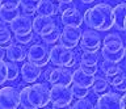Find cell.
<instances>
[{
	"mask_svg": "<svg viewBox=\"0 0 126 109\" xmlns=\"http://www.w3.org/2000/svg\"><path fill=\"white\" fill-rule=\"evenodd\" d=\"M93 109H125V96L117 92H105L97 99Z\"/></svg>",
	"mask_w": 126,
	"mask_h": 109,
	"instance_id": "obj_6",
	"label": "cell"
},
{
	"mask_svg": "<svg viewBox=\"0 0 126 109\" xmlns=\"http://www.w3.org/2000/svg\"><path fill=\"white\" fill-rule=\"evenodd\" d=\"M70 109H93V103L89 99H78Z\"/></svg>",
	"mask_w": 126,
	"mask_h": 109,
	"instance_id": "obj_30",
	"label": "cell"
},
{
	"mask_svg": "<svg viewBox=\"0 0 126 109\" xmlns=\"http://www.w3.org/2000/svg\"><path fill=\"white\" fill-rule=\"evenodd\" d=\"M47 84L53 85H63V87H71L72 84V72L64 67L50 68Z\"/></svg>",
	"mask_w": 126,
	"mask_h": 109,
	"instance_id": "obj_11",
	"label": "cell"
},
{
	"mask_svg": "<svg viewBox=\"0 0 126 109\" xmlns=\"http://www.w3.org/2000/svg\"><path fill=\"white\" fill-rule=\"evenodd\" d=\"M104 79L106 80V83L109 84V87L112 85L116 89V92H124L125 91V72L122 67L120 66L116 71L106 75Z\"/></svg>",
	"mask_w": 126,
	"mask_h": 109,
	"instance_id": "obj_17",
	"label": "cell"
},
{
	"mask_svg": "<svg viewBox=\"0 0 126 109\" xmlns=\"http://www.w3.org/2000/svg\"><path fill=\"white\" fill-rule=\"evenodd\" d=\"M15 40H16V44H18V45H28L34 40V34L33 32L28 33V34H16Z\"/></svg>",
	"mask_w": 126,
	"mask_h": 109,
	"instance_id": "obj_31",
	"label": "cell"
},
{
	"mask_svg": "<svg viewBox=\"0 0 126 109\" xmlns=\"http://www.w3.org/2000/svg\"><path fill=\"white\" fill-rule=\"evenodd\" d=\"M50 103V88L45 83H33L20 91V104L24 109H43Z\"/></svg>",
	"mask_w": 126,
	"mask_h": 109,
	"instance_id": "obj_2",
	"label": "cell"
},
{
	"mask_svg": "<svg viewBox=\"0 0 126 109\" xmlns=\"http://www.w3.org/2000/svg\"><path fill=\"white\" fill-rule=\"evenodd\" d=\"M98 67H100L101 72L106 76V75H109V74L114 72L118 67H120V66L114 64V63H110V62H106V61H102L101 63H98Z\"/></svg>",
	"mask_w": 126,
	"mask_h": 109,
	"instance_id": "obj_29",
	"label": "cell"
},
{
	"mask_svg": "<svg viewBox=\"0 0 126 109\" xmlns=\"http://www.w3.org/2000/svg\"><path fill=\"white\" fill-rule=\"evenodd\" d=\"M113 26H116L117 30L124 32L126 28V4L120 3L113 8Z\"/></svg>",
	"mask_w": 126,
	"mask_h": 109,
	"instance_id": "obj_19",
	"label": "cell"
},
{
	"mask_svg": "<svg viewBox=\"0 0 126 109\" xmlns=\"http://www.w3.org/2000/svg\"><path fill=\"white\" fill-rule=\"evenodd\" d=\"M57 21L54 17H47V16H35L33 18V32L39 37H43L46 34L51 33L54 29H57Z\"/></svg>",
	"mask_w": 126,
	"mask_h": 109,
	"instance_id": "obj_12",
	"label": "cell"
},
{
	"mask_svg": "<svg viewBox=\"0 0 126 109\" xmlns=\"http://www.w3.org/2000/svg\"><path fill=\"white\" fill-rule=\"evenodd\" d=\"M20 91L16 87L0 88V109H18Z\"/></svg>",
	"mask_w": 126,
	"mask_h": 109,
	"instance_id": "obj_10",
	"label": "cell"
},
{
	"mask_svg": "<svg viewBox=\"0 0 126 109\" xmlns=\"http://www.w3.org/2000/svg\"><path fill=\"white\" fill-rule=\"evenodd\" d=\"M35 12L38 13V16L54 17L58 13V3L53 0H41L35 8Z\"/></svg>",
	"mask_w": 126,
	"mask_h": 109,
	"instance_id": "obj_21",
	"label": "cell"
},
{
	"mask_svg": "<svg viewBox=\"0 0 126 109\" xmlns=\"http://www.w3.org/2000/svg\"><path fill=\"white\" fill-rule=\"evenodd\" d=\"M7 66V80L9 81H15L17 80V78L20 76V67L17 66V63L15 62H5Z\"/></svg>",
	"mask_w": 126,
	"mask_h": 109,
	"instance_id": "obj_24",
	"label": "cell"
},
{
	"mask_svg": "<svg viewBox=\"0 0 126 109\" xmlns=\"http://www.w3.org/2000/svg\"><path fill=\"white\" fill-rule=\"evenodd\" d=\"M61 21L64 26L80 28V25L84 22V18H83V13L74 5L61 13Z\"/></svg>",
	"mask_w": 126,
	"mask_h": 109,
	"instance_id": "obj_15",
	"label": "cell"
},
{
	"mask_svg": "<svg viewBox=\"0 0 126 109\" xmlns=\"http://www.w3.org/2000/svg\"><path fill=\"white\" fill-rule=\"evenodd\" d=\"M18 15H21L20 9H8L0 7V21L4 24H11Z\"/></svg>",
	"mask_w": 126,
	"mask_h": 109,
	"instance_id": "obj_22",
	"label": "cell"
},
{
	"mask_svg": "<svg viewBox=\"0 0 126 109\" xmlns=\"http://www.w3.org/2000/svg\"><path fill=\"white\" fill-rule=\"evenodd\" d=\"M50 62L57 67H72L76 63V54L74 50L66 49L61 45H53V47L49 50Z\"/></svg>",
	"mask_w": 126,
	"mask_h": 109,
	"instance_id": "obj_4",
	"label": "cell"
},
{
	"mask_svg": "<svg viewBox=\"0 0 126 109\" xmlns=\"http://www.w3.org/2000/svg\"><path fill=\"white\" fill-rule=\"evenodd\" d=\"M125 46L121 36L116 33H109L101 41V57L110 63L118 64L125 57Z\"/></svg>",
	"mask_w": 126,
	"mask_h": 109,
	"instance_id": "obj_3",
	"label": "cell"
},
{
	"mask_svg": "<svg viewBox=\"0 0 126 109\" xmlns=\"http://www.w3.org/2000/svg\"><path fill=\"white\" fill-rule=\"evenodd\" d=\"M51 109H70V107H61V105H53Z\"/></svg>",
	"mask_w": 126,
	"mask_h": 109,
	"instance_id": "obj_37",
	"label": "cell"
},
{
	"mask_svg": "<svg viewBox=\"0 0 126 109\" xmlns=\"http://www.w3.org/2000/svg\"><path fill=\"white\" fill-rule=\"evenodd\" d=\"M85 25L94 32H108L113 28V8L108 3H98L83 15Z\"/></svg>",
	"mask_w": 126,
	"mask_h": 109,
	"instance_id": "obj_1",
	"label": "cell"
},
{
	"mask_svg": "<svg viewBox=\"0 0 126 109\" xmlns=\"http://www.w3.org/2000/svg\"><path fill=\"white\" fill-rule=\"evenodd\" d=\"M80 3H83V4H92V3H94L96 0H79Z\"/></svg>",
	"mask_w": 126,
	"mask_h": 109,
	"instance_id": "obj_35",
	"label": "cell"
},
{
	"mask_svg": "<svg viewBox=\"0 0 126 109\" xmlns=\"http://www.w3.org/2000/svg\"><path fill=\"white\" fill-rule=\"evenodd\" d=\"M101 41L102 38L97 32L94 30H84L81 33V38L79 42L81 51H89V53H97L101 49Z\"/></svg>",
	"mask_w": 126,
	"mask_h": 109,
	"instance_id": "obj_9",
	"label": "cell"
},
{
	"mask_svg": "<svg viewBox=\"0 0 126 109\" xmlns=\"http://www.w3.org/2000/svg\"><path fill=\"white\" fill-rule=\"evenodd\" d=\"M53 1H55V3H74V0H53Z\"/></svg>",
	"mask_w": 126,
	"mask_h": 109,
	"instance_id": "obj_36",
	"label": "cell"
},
{
	"mask_svg": "<svg viewBox=\"0 0 126 109\" xmlns=\"http://www.w3.org/2000/svg\"><path fill=\"white\" fill-rule=\"evenodd\" d=\"M7 81V66L4 61H0V85Z\"/></svg>",
	"mask_w": 126,
	"mask_h": 109,
	"instance_id": "obj_33",
	"label": "cell"
},
{
	"mask_svg": "<svg viewBox=\"0 0 126 109\" xmlns=\"http://www.w3.org/2000/svg\"><path fill=\"white\" fill-rule=\"evenodd\" d=\"M41 72H42V68L33 63H30V62H25L21 66V70H20L22 81L24 83H28V84L35 83L38 80L39 75H41Z\"/></svg>",
	"mask_w": 126,
	"mask_h": 109,
	"instance_id": "obj_16",
	"label": "cell"
},
{
	"mask_svg": "<svg viewBox=\"0 0 126 109\" xmlns=\"http://www.w3.org/2000/svg\"><path fill=\"white\" fill-rule=\"evenodd\" d=\"M34 1H37V3H39V1H41V0H34Z\"/></svg>",
	"mask_w": 126,
	"mask_h": 109,
	"instance_id": "obj_38",
	"label": "cell"
},
{
	"mask_svg": "<svg viewBox=\"0 0 126 109\" xmlns=\"http://www.w3.org/2000/svg\"><path fill=\"white\" fill-rule=\"evenodd\" d=\"M9 29L13 36L16 34H28L33 32V20L25 15H18L13 21L11 22Z\"/></svg>",
	"mask_w": 126,
	"mask_h": 109,
	"instance_id": "obj_14",
	"label": "cell"
},
{
	"mask_svg": "<svg viewBox=\"0 0 126 109\" xmlns=\"http://www.w3.org/2000/svg\"><path fill=\"white\" fill-rule=\"evenodd\" d=\"M43 109H50V108H43Z\"/></svg>",
	"mask_w": 126,
	"mask_h": 109,
	"instance_id": "obj_39",
	"label": "cell"
},
{
	"mask_svg": "<svg viewBox=\"0 0 126 109\" xmlns=\"http://www.w3.org/2000/svg\"><path fill=\"white\" fill-rule=\"evenodd\" d=\"M0 7L8 9H20V0H0Z\"/></svg>",
	"mask_w": 126,
	"mask_h": 109,
	"instance_id": "obj_32",
	"label": "cell"
},
{
	"mask_svg": "<svg viewBox=\"0 0 126 109\" xmlns=\"http://www.w3.org/2000/svg\"><path fill=\"white\" fill-rule=\"evenodd\" d=\"M94 78H96L94 75L87 74L80 67H78L72 72V84L80 85V87H84V88H91L94 81Z\"/></svg>",
	"mask_w": 126,
	"mask_h": 109,
	"instance_id": "obj_20",
	"label": "cell"
},
{
	"mask_svg": "<svg viewBox=\"0 0 126 109\" xmlns=\"http://www.w3.org/2000/svg\"><path fill=\"white\" fill-rule=\"evenodd\" d=\"M21 109H24V108H21Z\"/></svg>",
	"mask_w": 126,
	"mask_h": 109,
	"instance_id": "obj_40",
	"label": "cell"
},
{
	"mask_svg": "<svg viewBox=\"0 0 126 109\" xmlns=\"http://www.w3.org/2000/svg\"><path fill=\"white\" fill-rule=\"evenodd\" d=\"M81 33L83 30L81 28H75V26H64L63 30H61L59 34V45L63 46L66 49L74 50L75 47L79 46L81 38Z\"/></svg>",
	"mask_w": 126,
	"mask_h": 109,
	"instance_id": "obj_7",
	"label": "cell"
},
{
	"mask_svg": "<svg viewBox=\"0 0 126 109\" xmlns=\"http://www.w3.org/2000/svg\"><path fill=\"white\" fill-rule=\"evenodd\" d=\"M11 42H12V32H11L9 26L0 21V46L1 47L5 46L7 47Z\"/></svg>",
	"mask_w": 126,
	"mask_h": 109,
	"instance_id": "obj_23",
	"label": "cell"
},
{
	"mask_svg": "<svg viewBox=\"0 0 126 109\" xmlns=\"http://www.w3.org/2000/svg\"><path fill=\"white\" fill-rule=\"evenodd\" d=\"M26 58L28 62L33 63L38 67H46L50 62V57H49V49L47 46L39 44V42H35L26 51Z\"/></svg>",
	"mask_w": 126,
	"mask_h": 109,
	"instance_id": "obj_5",
	"label": "cell"
},
{
	"mask_svg": "<svg viewBox=\"0 0 126 109\" xmlns=\"http://www.w3.org/2000/svg\"><path fill=\"white\" fill-rule=\"evenodd\" d=\"M38 3L34 0H20V7L22 8V15L25 16H32L35 13V8H37Z\"/></svg>",
	"mask_w": 126,
	"mask_h": 109,
	"instance_id": "obj_25",
	"label": "cell"
},
{
	"mask_svg": "<svg viewBox=\"0 0 126 109\" xmlns=\"http://www.w3.org/2000/svg\"><path fill=\"white\" fill-rule=\"evenodd\" d=\"M5 57L9 59V62H22L26 58V51L22 45H18L16 42H11L5 47Z\"/></svg>",
	"mask_w": 126,
	"mask_h": 109,
	"instance_id": "obj_18",
	"label": "cell"
},
{
	"mask_svg": "<svg viewBox=\"0 0 126 109\" xmlns=\"http://www.w3.org/2000/svg\"><path fill=\"white\" fill-rule=\"evenodd\" d=\"M4 57H5V49L0 46V61H3Z\"/></svg>",
	"mask_w": 126,
	"mask_h": 109,
	"instance_id": "obj_34",
	"label": "cell"
},
{
	"mask_svg": "<svg viewBox=\"0 0 126 109\" xmlns=\"http://www.w3.org/2000/svg\"><path fill=\"white\" fill-rule=\"evenodd\" d=\"M70 88H71V92H72V96L75 99H85L89 95V88H84V87H80V85H76V84H71Z\"/></svg>",
	"mask_w": 126,
	"mask_h": 109,
	"instance_id": "obj_27",
	"label": "cell"
},
{
	"mask_svg": "<svg viewBox=\"0 0 126 109\" xmlns=\"http://www.w3.org/2000/svg\"><path fill=\"white\" fill-rule=\"evenodd\" d=\"M91 88L93 89L94 93H105V92H108V89H109V84L106 83V80L104 79V78L96 76Z\"/></svg>",
	"mask_w": 126,
	"mask_h": 109,
	"instance_id": "obj_26",
	"label": "cell"
},
{
	"mask_svg": "<svg viewBox=\"0 0 126 109\" xmlns=\"http://www.w3.org/2000/svg\"><path fill=\"white\" fill-rule=\"evenodd\" d=\"M98 62H100V55H98V53L81 51L80 66H79V67H80L84 72L96 76L97 70H98Z\"/></svg>",
	"mask_w": 126,
	"mask_h": 109,
	"instance_id": "obj_13",
	"label": "cell"
},
{
	"mask_svg": "<svg viewBox=\"0 0 126 109\" xmlns=\"http://www.w3.org/2000/svg\"><path fill=\"white\" fill-rule=\"evenodd\" d=\"M59 34H61V29H59V26H58V28L54 29L51 33L41 37V40L45 42L46 45H55L58 42V40H59Z\"/></svg>",
	"mask_w": 126,
	"mask_h": 109,
	"instance_id": "obj_28",
	"label": "cell"
},
{
	"mask_svg": "<svg viewBox=\"0 0 126 109\" xmlns=\"http://www.w3.org/2000/svg\"><path fill=\"white\" fill-rule=\"evenodd\" d=\"M74 101V96L70 87L63 85H53L50 88V103L53 105H61V107H70Z\"/></svg>",
	"mask_w": 126,
	"mask_h": 109,
	"instance_id": "obj_8",
	"label": "cell"
}]
</instances>
